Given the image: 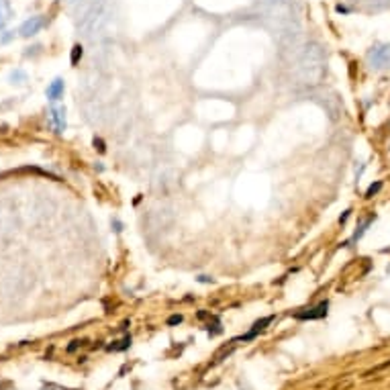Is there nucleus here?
<instances>
[{"mask_svg": "<svg viewBox=\"0 0 390 390\" xmlns=\"http://www.w3.org/2000/svg\"><path fill=\"white\" fill-rule=\"evenodd\" d=\"M298 78L305 86H315L323 78V59L319 51H307L298 64Z\"/></svg>", "mask_w": 390, "mask_h": 390, "instance_id": "1", "label": "nucleus"}, {"mask_svg": "<svg viewBox=\"0 0 390 390\" xmlns=\"http://www.w3.org/2000/svg\"><path fill=\"white\" fill-rule=\"evenodd\" d=\"M327 309H329V303L325 301V303H319V305L313 307V309H305V311L296 313L294 317H296L298 321H315V319H323V317L327 315Z\"/></svg>", "mask_w": 390, "mask_h": 390, "instance_id": "2", "label": "nucleus"}, {"mask_svg": "<svg viewBox=\"0 0 390 390\" xmlns=\"http://www.w3.org/2000/svg\"><path fill=\"white\" fill-rule=\"evenodd\" d=\"M43 25H45V19L43 17H31V19H27L23 25H21V35L23 37H33V35H37L41 29H43Z\"/></svg>", "mask_w": 390, "mask_h": 390, "instance_id": "3", "label": "nucleus"}, {"mask_svg": "<svg viewBox=\"0 0 390 390\" xmlns=\"http://www.w3.org/2000/svg\"><path fill=\"white\" fill-rule=\"evenodd\" d=\"M274 321V317H264L262 321H257V323H253V327H251V331L249 333H245L243 337H239V339H235L233 343H237V341H251V339H255L259 333H262L270 323Z\"/></svg>", "mask_w": 390, "mask_h": 390, "instance_id": "4", "label": "nucleus"}, {"mask_svg": "<svg viewBox=\"0 0 390 390\" xmlns=\"http://www.w3.org/2000/svg\"><path fill=\"white\" fill-rule=\"evenodd\" d=\"M51 118H53V125L57 129V133H64L66 131V108L64 106H53L51 108Z\"/></svg>", "mask_w": 390, "mask_h": 390, "instance_id": "5", "label": "nucleus"}, {"mask_svg": "<svg viewBox=\"0 0 390 390\" xmlns=\"http://www.w3.org/2000/svg\"><path fill=\"white\" fill-rule=\"evenodd\" d=\"M11 19H13L11 3H9V0H0V29H7Z\"/></svg>", "mask_w": 390, "mask_h": 390, "instance_id": "6", "label": "nucleus"}, {"mask_svg": "<svg viewBox=\"0 0 390 390\" xmlns=\"http://www.w3.org/2000/svg\"><path fill=\"white\" fill-rule=\"evenodd\" d=\"M62 96H64V80L55 78V80L47 86V98H49V100H57V98H62Z\"/></svg>", "mask_w": 390, "mask_h": 390, "instance_id": "7", "label": "nucleus"}, {"mask_svg": "<svg viewBox=\"0 0 390 390\" xmlns=\"http://www.w3.org/2000/svg\"><path fill=\"white\" fill-rule=\"evenodd\" d=\"M116 343H118V345H108V349H110V351H121V349H127L129 345H131V337L127 335L123 341H116Z\"/></svg>", "mask_w": 390, "mask_h": 390, "instance_id": "8", "label": "nucleus"}, {"mask_svg": "<svg viewBox=\"0 0 390 390\" xmlns=\"http://www.w3.org/2000/svg\"><path fill=\"white\" fill-rule=\"evenodd\" d=\"M80 57H82V47H80V45H74V49H72V57H70L72 64L76 66V64L80 62Z\"/></svg>", "mask_w": 390, "mask_h": 390, "instance_id": "9", "label": "nucleus"}, {"mask_svg": "<svg viewBox=\"0 0 390 390\" xmlns=\"http://www.w3.org/2000/svg\"><path fill=\"white\" fill-rule=\"evenodd\" d=\"M380 186H382V184H372V186H370V188H368V192H366V196H368V198H370V196H372V194H374V192H378V190H380Z\"/></svg>", "mask_w": 390, "mask_h": 390, "instance_id": "10", "label": "nucleus"}, {"mask_svg": "<svg viewBox=\"0 0 390 390\" xmlns=\"http://www.w3.org/2000/svg\"><path fill=\"white\" fill-rule=\"evenodd\" d=\"M180 321H182V317H180V315H174V317H170V319H168V323H170V325H176V323H180Z\"/></svg>", "mask_w": 390, "mask_h": 390, "instance_id": "11", "label": "nucleus"}, {"mask_svg": "<svg viewBox=\"0 0 390 390\" xmlns=\"http://www.w3.org/2000/svg\"><path fill=\"white\" fill-rule=\"evenodd\" d=\"M94 145H98V152H104V143L100 139H94Z\"/></svg>", "mask_w": 390, "mask_h": 390, "instance_id": "12", "label": "nucleus"}]
</instances>
